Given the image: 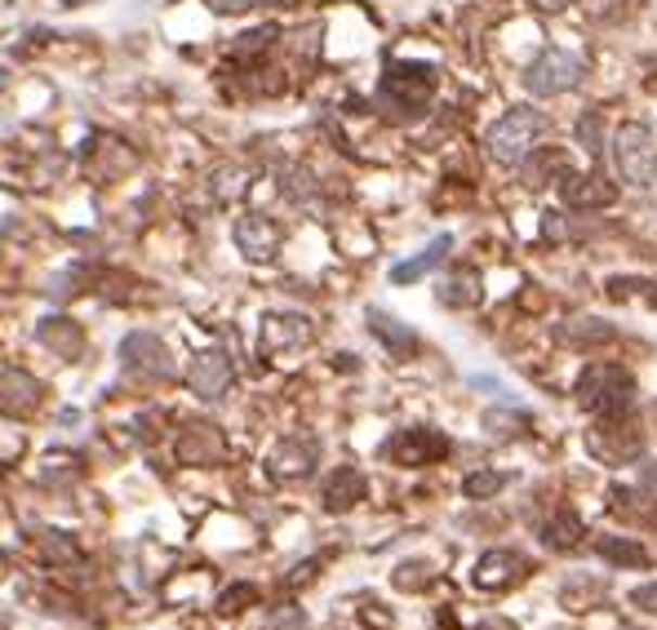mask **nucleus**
<instances>
[{"label": "nucleus", "mask_w": 657, "mask_h": 630, "mask_svg": "<svg viewBox=\"0 0 657 630\" xmlns=\"http://www.w3.org/2000/svg\"><path fill=\"white\" fill-rule=\"evenodd\" d=\"M559 191H565V201L574 209H608L618 201V187L614 182H604L600 173H565V182H559Z\"/></svg>", "instance_id": "14"}, {"label": "nucleus", "mask_w": 657, "mask_h": 630, "mask_svg": "<svg viewBox=\"0 0 657 630\" xmlns=\"http://www.w3.org/2000/svg\"><path fill=\"white\" fill-rule=\"evenodd\" d=\"M440 630H458V617H453V613H440Z\"/></svg>", "instance_id": "40"}, {"label": "nucleus", "mask_w": 657, "mask_h": 630, "mask_svg": "<svg viewBox=\"0 0 657 630\" xmlns=\"http://www.w3.org/2000/svg\"><path fill=\"white\" fill-rule=\"evenodd\" d=\"M555 337L569 347H608V343H618V329L600 316H574L555 329Z\"/></svg>", "instance_id": "18"}, {"label": "nucleus", "mask_w": 657, "mask_h": 630, "mask_svg": "<svg viewBox=\"0 0 657 630\" xmlns=\"http://www.w3.org/2000/svg\"><path fill=\"white\" fill-rule=\"evenodd\" d=\"M249 604H258V587H249V581H236V587H227L222 595H218V613H245Z\"/></svg>", "instance_id": "30"}, {"label": "nucleus", "mask_w": 657, "mask_h": 630, "mask_svg": "<svg viewBox=\"0 0 657 630\" xmlns=\"http://www.w3.org/2000/svg\"><path fill=\"white\" fill-rule=\"evenodd\" d=\"M120 364L129 377H143V382H165L173 377V360H169V347L160 343L156 333H129L120 343Z\"/></svg>", "instance_id": "7"}, {"label": "nucleus", "mask_w": 657, "mask_h": 630, "mask_svg": "<svg viewBox=\"0 0 657 630\" xmlns=\"http://www.w3.org/2000/svg\"><path fill=\"white\" fill-rule=\"evenodd\" d=\"M36 343L44 351H54L59 360H80L85 356V329L76 320H63V316H50L36 324Z\"/></svg>", "instance_id": "15"}, {"label": "nucleus", "mask_w": 657, "mask_h": 630, "mask_svg": "<svg viewBox=\"0 0 657 630\" xmlns=\"http://www.w3.org/2000/svg\"><path fill=\"white\" fill-rule=\"evenodd\" d=\"M449 435L436 430V426H409V430H396L391 440L383 445V458L396 462V466H431L440 458H449Z\"/></svg>", "instance_id": "6"}, {"label": "nucleus", "mask_w": 657, "mask_h": 630, "mask_svg": "<svg viewBox=\"0 0 657 630\" xmlns=\"http://www.w3.org/2000/svg\"><path fill=\"white\" fill-rule=\"evenodd\" d=\"M595 551L608 560V564H627V568H644L648 564V551L631 538H595Z\"/></svg>", "instance_id": "26"}, {"label": "nucleus", "mask_w": 657, "mask_h": 630, "mask_svg": "<svg viewBox=\"0 0 657 630\" xmlns=\"http://www.w3.org/2000/svg\"><path fill=\"white\" fill-rule=\"evenodd\" d=\"M485 288H480V271L476 267H458L440 280V303L453 307V311H466V307H480Z\"/></svg>", "instance_id": "19"}, {"label": "nucleus", "mask_w": 657, "mask_h": 630, "mask_svg": "<svg viewBox=\"0 0 657 630\" xmlns=\"http://www.w3.org/2000/svg\"><path fill=\"white\" fill-rule=\"evenodd\" d=\"M0 630H5V621H0Z\"/></svg>", "instance_id": "44"}, {"label": "nucleus", "mask_w": 657, "mask_h": 630, "mask_svg": "<svg viewBox=\"0 0 657 630\" xmlns=\"http://www.w3.org/2000/svg\"><path fill=\"white\" fill-rule=\"evenodd\" d=\"M546 173H559V178H565L569 173V165H565V156H559V152H529L525 160H520V178H525V187H542L546 182Z\"/></svg>", "instance_id": "25"}, {"label": "nucleus", "mask_w": 657, "mask_h": 630, "mask_svg": "<svg viewBox=\"0 0 657 630\" xmlns=\"http://www.w3.org/2000/svg\"><path fill=\"white\" fill-rule=\"evenodd\" d=\"M587 445H591V453L604 458V462H635V458L644 453V435L635 430V422H622V413H618V422L604 417L600 426H591Z\"/></svg>", "instance_id": "8"}, {"label": "nucleus", "mask_w": 657, "mask_h": 630, "mask_svg": "<svg viewBox=\"0 0 657 630\" xmlns=\"http://www.w3.org/2000/svg\"><path fill=\"white\" fill-rule=\"evenodd\" d=\"M449 249H453V235H436L427 249H422L417 258H409V262H400V267H391V284H413V280H422L427 271H436L445 258H449Z\"/></svg>", "instance_id": "22"}, {"label": "nucleus", "mask_w": 657, "mask_h": 630, "mask_svg": "<svg viewBox=\"0 0 657 630\" xmlns=\"http://www.w3.org/2000/svg\"><path fill=\"white\" fill-rule=\"evenodd\" d=\"M311 337V324L302 316H267L262 320V351H280V347H298Z\"/></svg>", "instance_id": "23"}, {"label": "nucleus", "mask_w": 657, "mask_h": 630, "mask_svg": "<svg viewBox=\"0 0 657 630\" xmlns=\"http://www.w3.org/2000/svg\"><path fill=\"white\" fill-rule=\"evenodd\" d=\"M222 458H227V440H222L218 426L196 422L178 435V462L182 466H218Z\"/></svg>", "instance_id": "11"}, {"label": "nucleus", "mask_w": 657, "mask_h": 630, "mask_svg": "<svg viewBox=\"0 0 657 630\" xmlns=\"http://www.w3.org/2000/svg\"><path fill=\"white\" fill-rule=\"evenodd\" d=\"M315 462H320V445L311 440V435H289V440H280L275 453L267 458L275 479H307Z\"/></svg>", "instance_id": "12"}, {"label": "nucleus", "mask_w": 657, "mask_h": 630, "mask_svg": "<svg viewBox=\"0 0 657 630\" xmlns=\"http://www.w3.org/2000/svg\"><path fill=\"white\" fill-rule=\"evenodd\" d=\"M600 595H604V587H600V581H591V587H587V581H565V591H559V600H565V608H574V613H587V608H595L600 604Z\"/></svg>", "instance_id": "29"}, {"label": "nucleus", "mask_w": 657, "mask_h": 630, "mask_svg": "<svg viewBox=\"0 0 657 630\" xmlns=\"http://www.w3.org/2000/svg\"><path fill=\"white\" fill-rule=\"evenodd\" d=\"M614 173L631 187H648L657 178V147L644 125H622L614 133Z\"/></svg>", "instance_id": "5"}, {"label": "nucleus", "mask_w": 657, "mask_h": 630, "mask_svg": "<svg viewBox=\"0 0 657 630\" xmlns=\"http://www.w3.org/2000/svg\"><path fill=\"white\" fill-rule=\"evenodd\" d=\"M525 573H529V560L520 551H485L472 568V587L476 591H511Z\"/></svg>", "instance_id": "9"}, {"label": "nucleus", "mask_w": 657, "mask_h": 630, "mask_svg": "<svg viewBox=\"0 0 657 630\" xmlns=\"http://www.w3.org/2000/svg\"><path fill=\"white\" fill-rule=\"evenodd\" d=\"M587 76V63L569 50H542L529 67H525V89L533 99H559V93L578 89Z\"/></svg>", "instance_id": "4"}, {"label": "nucleus", "mask_w": 657, "mask_h": 630, "mask_svg": "<svg viewBox=\"0 0 657 630\" xmlns=\"http://www.w3.org/2000/svg\"><path fill=\"white\" fill-rule=\"evenodd\" d=\"M578 142L595 156L600 152V112H591V116H582V125H578Z\"/></svg>", "instance_id": "33"}, {"label": "nucleus", "mask_w": 657, "mask_h": 630, "mask_svg": "<svg viewBox=\"0 0 657 630\" xmlns=\"http://www.w3.org/2000/svg\"><path fill=\"white\" fill-rule=\"evenodd\" d=\"M63 5H89V0H63Z\"/></svg>", "instance_id": "41"}, {"label": "nucleus", "mask_w": 657, "mask_h": 630, "mask_svg": "<svg viewBox=\"0 0 657 630\" xmlns=\"http://www.w3.org/2000/svg\"><path fill=\"white\" fill-rule=\"evenodd\" d=\"M480 630H515V621H506V617H489V621H480Z\"/></svg>", "instance_id": "39"}, {"label": "nucleus", "mask_w": 657, "mask_h": 630, "mask_svg": "<svg viewBox=\"0 0 657 630\" xmlns=\"http://www.w3.org/2000/svg\"><path fill=\"white\" fill-rule=\"evenodd\" d=\"M622 630H640V626H622Z\"/></svg>", "instance_id": "43"}, {"label": "nucleus", "mask_w": 657, "mask_h": 630, "mask_svg": "<svg viewBox=\"0 0 657 630\" xmlns=\"http://www.w3.org/2000/svg\"><path fill=\"white\" fill-rule=\"evenodd\" d=\"M0 577H5V555H0Z\"/></svg>", "instance_id": "42"}, {"label": "nucleus", "mask_w": 657, "mask_h": 630, "mask_svg": "<svg viewBox=\"0 0 657 630\" xmlns=\"http://www.w3.org/2000/svg\"><path fill=\"white\" fill-rule=\"evenodd\" d=\"M631 604L644 608V613H657V581H644V587L631 591Z\"/></svg>", "instance_id": "34"}, {"label": "nucleus", "mask_w": 657, "mask_h": 630, "mask_svg": "<svg viewBox=\"0 0 657 630\" xmlns=\"http://www.w3.org/2000/svg\"><path fill=\"white\" fill-rule=\"evenodd\" d=\"M480 426L493 435V440H511V435H529V417L515 409H485Z\"/></svg>", "instance_id": "27"}, {"label": "nucleus", "mask_w": 657, "mask_h": 630, "mask_svg": "<svg viewBox=\"0 0 657 630\" xmlns=\"http://www.w3.org/2000/svg\"><path fill=\"white\" fill-rule=\"evenodd\" d=\"M582 538H587V524L574 511H555L542 524V547L546 551H574V547H582Z\"/></svg>", "instance_id": "21"}, {"label": "nucleus", "mask_w": 657, "mask_h": 630, "mask_svg": "<svg viewBox=\"0 0 657 630\" xmlns=\"http://www.w3.org/2000/svg\"><path fill=\"white\" fill-rule=\"evenodd\" d=\"M431 93H436V72L427 63H391L383 85H378V103L387 116L413 120V116L427 112Z\"/></svg>", "instance_id": "1"}, {"label": "nucleus", "mask_w": 657, "mask_h": 630, "mask_svg": "<svg viewBox=\"0 0 657 630\" xmlns=\"http://www.w3.org/2000/svg\"><path fill=\"white\" fill-rule=\"evenodd\" d=\"M542 231H546V235H565V222H559V214H546Z\"/></svg>", "instance_id": "38"}, {"label": "nucleus", "mask_w": 657, "mask_h": 630, "mask_svg": "<svg viewBox=\"0 0 657 630\" xmlns=\"http://www.w3.org/2000/svg\"><path fill=\"white\" fill-rule=\"evenodd\" d=\"M364 493H369L364 471H360V466H338L334 475L324 479V511L343 515V511L360 506V502H364Z\"/></svg>", "instance_id": "17"}, {"label": "nucleus", "mask_w": 657, "mask_h": 630, "mask_svg": "<svg viewBox=\"0 0 657 630\" xmlns=\"http://www.w3.org/2000/svg\"><path fill=\"white\" fill-rule=\"evenodd\" d=\"M506 471H472L462 479V493L472 498V502H489V498H498L502 489H506Z\"/></svg>", "instance_id": "28"}, {"label": "nucleus", "mask_w": 657, "mask_h": 630, "mask_svg": "<svg viewBox=\"0 0 657 630\" xmlns=\"http://www.w3.org/2000/svg\"><path fill=\"white\" fill-rule=\"evenodd\" d=\"M40 404V382L23 369L0 373V417H27Z\"/></svg>", "instance_id": "16"}, {"label": "nucleus", "mask_w": 657, "mask_h": 630, "mask_svg": "<svg viewBox=\"0 0 657 630\" xmlns=\"http://www.w3.org/2000/svg\"><path fill=\"white\" fill-rule=\"evenodd\" d=\"M542 129H546V116H542V112H533V107H511L502 120L489 125V133H485V152H489V160L515 169V165H520V160L538 147Z\"/></svg>", "instance_id": "2"}, {"label": "nucleus", "mask_w": 657, "mask_h": 630, "mask_svg": "<svg viewBox=\"0 0 657 630\" xmlns=\"http://www.w3.org/2000/svg\"><path fill=\"white\" fill-rule=\"evenodd\" d=\"M231 377H236V369H231V360L222 351H201L192 360V369H186V386H192V396H201V400H222Z\"/></svg>", "instance_id": "10"}, {"label": "nucleus", "mask_w": 657, "mask_h": 630, "mask_svg": "<svg viewBox=\"0 0 657 630\" xmlns=\"http://www.w3.org/2000/svg\"><path fill=\"white\" fill-rule=\"evenodd\" d=\"M529 5H538L542 14H559V10H569V5H578V0H529Z\"/></svg>", "instance_id": "36"}, {"label": "nucleus", "mask_w": 657, "mask_h": 630, "mask_svg": "<svg viewBox=\"0 0 657 630\" xmlns=\"http://www.w3.org/2000/svg\"><path fill=\"white\" fill-rule=\"evenodd\" d=\"M36 555H40V564H50V568H72L80 560V547L67 538V532H40Z\"/></svg>", "instance_id": "24"}, {"label": "nucleus", "mask_w": 657, "mask_h": 630, "mask_svg": "<svg viewBox=\"0 0 657 630\" xmlns=\"http://www.w3.org/2000/svg\"><path fill=\"white\" fill-rule=\"evenodd\" d=\"M396 587L400 591H422V587H431V564H422V560H409V564H400L396 568Z\"/></svg>", "instance_id": "31"}, {"label": "nucleus", "mask_w": 657, "mask_h": 630, "mask_svg": "<svg viewBox=\"0 0 657 630\" xmlns=\"http://www.w3.org/2000/svg\"><path fill=\"white\" fill-rule=\"evenodd\" d=\"M369 333L378 337V343H383L396 360H409V356L417 351V333H413L409 324H400L396 316H387V311H369Z\"/></svg>", "instance_id": "20"}, {"label": "nucleus", "mask_w": 657, "mask_h": 630, "mask_svg": "<svg viewBox=\"0 0 657 630\" xmlns=\"http://www.w3.org/2000/svg\"><path fill=\"white\" fill-rule=\"evenodd\" d=\"M311 568H315V560L298 564V568H294V577H289V587H302V581H311Z\"/></svg>", "instance_id": "37"}, {"label": "nucleus", "mask_w": 657, "mask_h": 630, "mask_svg": "<svg viewBox=\"0 0 657 630\" xmlns=\"http://www.w3.org/2000/svg\"><path fill=\"white\" fill-rule=\"evenodd\" d=\"M236 245L249 262H271L280 249V227L262 214H245V218H236Z\"/></svg>", "instance_id": "13"}, {"label": "nucleus", "mask_w": 657, "mask_h": 630, "mask_svg": "<svg viewBox=\"0 0 657 630\" xmlns=\"http://www.w3.org/2000/svg\"><path fill=\"white\" fill-rule=\"evenodd\" d=\"M275 36H280L275 27H258V31H245L236 44H231V54H236V59H254V54H262V50H267V44H271Z\"/></svg>", "instance_id": "32"}, {"label": "nucleus", "mask_w": 657, "mask_h": 630, "mask_svg": "<svg viewBox=\"0 0 657 630\" xmlns=\"http://www.w3.org/2000/svg\"><path fill=\"white\" fill-rule=\"evenodd\" d=\"M218 14H241V10H254V5H267V0H209Z\"/></svg>", "instance_id": "35"}, {"label": "nucleus", "mask_w": 657, "mask_h": 630, "mask_svg": "<svg viewBox=\"0 0 657 630\" xmlns=\"http://www.w3.org/2000/svg\"><path fill=\"white\" fill-rule=\"evenodd\" d=\"M578 404L595 417H618L635 404V377L622 364H587L578 377Z\"/></svg>", "instance_id": "3"}]
</instances>
